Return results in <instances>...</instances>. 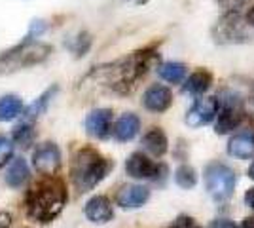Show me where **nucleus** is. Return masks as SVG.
Listing matches in <instances>:
<instances>
[{"mask_svg":"<svg viewBox=\"0 0 254 228\" xmlns=\"http://www.w3.org/2000/svg\"><path fill=\"white\" fill-rule=\"evenodd\" d=\"M245 202H247V206L254 209V188H249V190H247V194H245Z\"/></svg>","mask_w":254,"mask_h":228,"instance_id":"nucleus-32","label":"nucleus"},{"mask_svg":"<svg viewBox=\"0 0 254 228\" xmlns=\"http://www.w3.org/2000/svg\"><path fill=\"white\" fill-rule=\"evenodd\" d=\"M112 167H114V162L110 158H105L97 149L82 147L72 154V160H70L72 185L80 194L89 192L110 173Z\"/></svg>","mask_w":254,"mask_h":228,"instance_id":"nucleus-3","label":"nucleus"},{"mask_svg":"<svg viewBox=\"0 0 254 228\" xmlns=\"http://www.w3.org/2000/svg\"><path fill=\"white\" fill-rule=\"evenodd\" d=\"M212 86V75L209 71H195L188 76L186 84H184V91L191 93V95H201L209 87Z\"/></svg>","mask_w":254,"mask_h":228,"instance_id":"nucleus-19","label":"nucleus"},{"mask_svg":"<svg viewBox=\"0 0 254 228\" xmlns=\"http://www.w3.org/2000/svg\"><path fill=\"white\" fill-rule=\"evenodd\" d=\"M218 2H220L222 8H226L228 13H235V11L239 10L241 6H245L249 0H218Z\"/></svg>","mask_w":254,"mask_h":228,"instance_id":"nucleus-28","label":"nucleus"},{"mask_svg":"<svg viewBox=\"0 0 254 228\" xmlns=\"http://www.w3.org/2000/svg\"><path fill=\"white\" fill-rule=\"evenodd\" d=\"M235 183H237V175L226 163L212 162L205 167V186L214 200L218 202L228 200L235 190Z\"/></svg>","mask_w":254,"mask_h":228,"instance_id":"nucleus-5","label":"nucleus"},{"mask_svg":"<svg viewBox=\"0 0 254 228\" xmlns=\"http://www.w3.org/2000/svg\"><path fill=\"white\" fill-rule=\"evenodd\" d=\"M142 105L150 112H165L173 105V93L167 86L154 84L142 95Z\"/></svg>","mask_w":254,"mask_h":228,"instance_id":"nucleus-11","label":"nucleus"},{"mask_svg":"<svg viewBox=\"0 0 254 228\" xmlns=\"http://www.w3.org/2000/svg\"><path fill=\"white\" fill-rule=\"evenodd\" d=\"M140 131V118L133 112H126L116 120L114 128H112V135L114 139L120 143H127L135 139Z\"/></svg>","mask_w":254,"mask_h":228,"instance_id":"nucleus-13","label":"nucleus"},{"mask_svg":"<svg viewBox=\"0 0 254 228\" xmlns=\"http://www.w3.org/2000/svg\"><path fill=\"white\" fill-rule=\"evenodd\" d=\"M243 120V110L237 105L228 103L220 112H218V122H216V133H230L233 131Z\"/></svg>","mask_w":254,"mask_h":228,"instance_id":"nucleus-16","label":"nucleus"},{"mask_svg":"<svg viewBox=\"0 0 254 228\" xmlns=\"http://www.w3.org/2000/svg\"><path fill=\"white\" fill-rule=\"evenodd\" d=\"M249 177H251V179H254V162H253V165L249 167Z\"/></svg>","mask_w":254,"mask_h":228,"instance_id":"nucleus-36","label":"nucleus"},{"mask_svg":"<svg viewBox=\"0 0 254 228\" xmlns=\"http://www.w3.org/2000/svg\"><path fill=\"white\" fill-rule=\"evenodd\" d=\"M253 139H254V137H253Z\"/></svg>","mask_w":254,"mask_h":228,"instance_id":"nucleus-38","label":"nucleus"},{"mask_svg":"<svg viewBox=\"0 0 254 228\" xmlns=\"http://www.w3.org/2000/svg\"><path fill=\"white\" fill-rule=\"evenodd\" d=\"M46 29H48V25H46V21H42V19L32 21L31 29H29V33H27V36H29V38H38V36H40Z\"/></svg>","mask_w":254,"mask_h":228,"instance_id":"nucleus-29","label":"nucleus"},{"mask_svg":"<svg viewBox=\"0 0 254 228\" xmlns=\"http://www.w3.org/2000/svg\"><path fill=\"white\" fill-rule=\"evenodd\" d=\"M32 167L36 173L42 177H55L61 169L63 163V156H61V149L52 141L40 143L34 151H32Z\"/></svg>","mask_w":254,"mask_h":228,"instance_id":"nucleus-6","label":"nucleus"},{"mask_svg":"<svg viewBox=\"0 0 254 228\" xmlns=\"http://www.w3.org/2000/svg\"><path fill=\"white\" fill-rule=\"evenodd\" d=\"M150 198V190L142 185H126L118 190L116 204L124 209H137L144 206Z\"/></svg>","mask_w":254,"mask_h":228,"instance_id":"nucleus-12","label":"nucleus"},{"mask_svg":"<svg viewBox=\"0 0 254 228\" xmlns=\"http://www.w3.org/2000/svg\"><path fill=\"white\" fill-rule=\"evenodd\" d=\"M209 228H237V227L233 225L232 221H228V219H218V221L211 223V227Z\"/></svg>","mask_w":254,"mask_h":228,"instance_id":"nucleus-30","label":"nucleus"},{"mask_svg":"<svg viewBox=\"0 0 254 228\" xmlns=\"http://www.w3.org/2000/svg\"><path fill=\"white\" fill-rule=\"evenodd\" d=\"M161 169L163 167L159 163L152 162L142 152H133L126 162V173L131 179H137V181H144V179H154L156 181Z\"/></svg>","mask_w":254,"mask_h":228,"instance_id":"nucleus-7","label":"nucleus"},{"mask_svg":"<svg viewBox=\"0 0 254 228\" xmlns=\"http://www.w3.org/2000/svg\"><path fill=\"white\" fill-rule=\"evenodd\" d=\"M68 202V192L63 179L55 177H44L36 185H32L25 194V213L27 217L40 223L50 225L52 221L61 215L63 207Z\"/></svg>","mask_w":254,"mask_h":228,"instance_id":"nucleus-1","label":"nucleus"},{"mask_svg":"<svg viewBox=\"0 0 254 228\" xmlns=\"http://www.w3.org/2000/svg\"><path fill=\"white\" fill-rule=\"evenodd\" d=\"M228 152L233 158L239 160H251L254 156V139L249 133H237L228 143Z\"/></svg>","mask_w":254,"mask_h":228,"instance_id":"nucleus-17","label":"nucleus"},{"mask_svg":"<svg viewBox=\"0 0 254 228\" xmlns=\"http://www.w3.org/2000/svg\"><path fill=\"white\" fill-rule=\"evenodd\" d=\"M171 228H201V227L195 223V219L188 217V215H180V217L175 219V223L171 225Z\"/></svg>","mask_w":254,"mask_h":228,"instance_id":"nucleus-27","label":"nucleus"},{"mask_svg":"<svg viewBox=\"0 0 254 228\" xmlns=\"http://www.w3.org/2000/svg\"><path fill=\"white\" fill-rule=\"evenodd\" d=\"M52 52L53 48L50 44L25 36L19 44L0 54V76L13 75L23 69L40 65L52 55Z\"/></svg>","mask_w":254,"mask_h":228,"instance_id":"nucleus-4","label":"nucleus"},{"mask_svg":"<svg viewBox=\"0 0 254 228\" xmlns=\"http://www.w3.org/2000/svg\"><path fill=\"white\" fill-rule=\"evenodd\" d=\"M91 44H93V38H91V34L87 33V31H80V33L72 36L70 40H68V50L74 54V57H84L89 50H91Z\"/></svg>","mask_w":254,"mask_h":228,"instance_id":"nucleus-23","label":"nucleus"},{"mask_svg":"<svg viewBox=\"0 0 254 228\" xmlns=\"http://www.w3.org/2000/svg\"><path fill=\"white\" fill-rule=\"evenodd\" d=\"M11 141L13 145H19L23 149H29L34 139H36V130H34V126H32V122H21V124H17L13 131H11Z\"/></svg>","mask_w":254,"mask_h":228,"instance_id":"nucleus-21","label":"nucleus"},{"mask_svg":"<svg viewBox=\"0 0 254 228\" xmlns=\"http://www.w3.org/2000/svg\"><path fill=\"white\" fill-rule=\"evenodd\" d=\"M220 29H222V36L224 40H239V36H247L245 31L241 29V25H239V17H235V15H230L228 19H224L220 21Z\"/></svg>","mask_w":254,"mask_h":228,"instance_id":"nucleus-25","label":"nucleus"},{"mask_svg":"<svg viewBox=\"0 0 254 228\" xmlns=\"http://www.w3.org/2000/svg\"><path fill=\"white\" fill-rule=\"evenodd\" d=\"M175 181H177V185L180 188L188 190V188L195 186V183H197V173H195V169L191 165L182 163V165L177 167V171H175Z\"/></svg>","mask_w":254,"mask_h":228,"instance_id":"nucleus-24","label":"nucleus"},{"mask_svg":"<svg viewBox=\"0 0 254 228\" xmlns=\"http://www.w3.org/2000/svg\"><path fill=\"white\" fill-rule=\"evenodd\" d=\"M129 2H142V0H129Z\"/></svg>","mask_w":254,"mask_h":228,"instance_id":"nucleus-37","label":"nucleus"},{"mask_svg":"<svg viewBox=\"0 0 254 228\" xmlns=\"http://www.w3.org/2000/svg\"><path fill=\"white\" fill-rule=\"evenodd\" d=\"M112 110L93 109L85 116V131L93 139H106L112 133Z\"/></svg>","mask_w":254,"mask_h":228,"instance_id":"nucleus-10","label":"nucleus"},{"mask_svg":"<svg viewBox=\"0 0 254 228\" xmlns=\"http://www.w3.org/2000/svg\"><path fill=\"white\" fill-rule=\"evenodd\" d=\"M10 227H11V215L6 213V211H2L0 213V228H10Z\"/></svg>","mask_w":254,"mask_h":228,"instance_id":"nucleus-31","label":"nucleus"},{"mask_svg":"<svg viewBox=\"0 0 254 228\" xmlns=\"http://www.w3.org/2000/svg\"><path fill=\"white\" fill-rule=\"evenodd\" d=\"M158 59V54L152 50H142V52H135L129 57L118 59L114 63H106V65L95 67L89 78H95V82L106 84L114 91H122L126 93L131 87L135 86L140 76H144L150 71L152 63Z\"/></svg>","mask_w":254,"mask_h":228,"instance_id":"nucleus-2","label":"nucleus"},{"mask_svg":"<svg viewBox=\"0 0 254 228\" xmlns=\"http://www.w3.org/2000/svg\"><path fill=\"white\" fill-rule=\"evenodd\" d=\"M142 145L146 152H150L152 156H163L167 149H169V141H167V135L161 128H152L150 131H146V135L142 137Z\"/></svg>","mask_w":254,"mask_h":228,"instance_id":"nucleus-18","label":"nucleus"},{"mask_svg":"<svg viewBox=\"0 0 254 228\" xmlns=\"http://www.w3.org/2000/svg\"><path fill=\"white\" fill-rule=\"evenodd\" d=\"M239 228H254V217H247Z\"/></svg>","mask_w":254,"mask_h":228,"instance_id":"nucleus-33","label":"nucleus"},{"mask_svg":"<svg viewBox=\"0 0 254 228\" xmlns=\"http://www.w3.org/2000/svg\"><path fill=\"white\" fill-rule=\"evenodd\" d=\"M158 75L169 84H180L186 76V65L177 61H167L158 67Z\"/></svg>","mask_w":254,"mask_h":228,"instance_id":"nucleus-22","label":"nucleus"},{"mask_svg":"<svg viewBox=\"0 0 254 228\" xmlns=\"http://www.w3.org/2000/svg\"><path fill=\"white\" fill-rule=\"evenodd\" d=\"M57 91H59V86H52V87H48L46 91H42L27 109L23 110V114H21L23 122H34V120L40 118L44 112L48 110V107L52 105V101Z\"/></svg>","mask_w":254,"mask_h":228,"instance_id":"nucleus-15","label":"nucleus"},{"mask_svg":"<svg viewBox=\"0 0 254 228\" xmlns=\"http://www.w3.org/2000/svg\"><path fill=\"white\" fill-rule=\"evenodd\" d=\"M218 116V101L216 97H201L193 103V107L186 114V124L191 128H201L211 124Z\"/></svg>","mask_w":254,"mask_h":228,"instance_id":"nucleus-8","label":"nucleus"},{"mask_svg":"<svg viewBox=\"0 0 254 228\" xmlns=\"http://www.w3.org/2000/svg\"><path fill=\"white\" fill-rule=\"evenodd\" d=\"M29 177H31L29 165H27V162L23 160L21 156H17V158H13L10 162V165H8L6 175H4V181H6V185L10 186V188L19 190V188H23V186L27 185Z\"/></svg>","mask_w":254,"mask_h":228,"instance_id":"nucleus-14","label":"nucleus"},{"mask_svg":"<svg viewBox=\"0 0 254 228\" xmlns=\"http://www.w3.org/2000/svg\"><path fill=\"white\" fill-rule=\"evenodd\" d=\"M25 107H23L21 97L8 93L4 97H0V122H11L17 116H21Z\"/></svg>","mask_w":254,"mask_h":228,"instance_id":"nucleus-20","label":"nucleus"},{"mask_svg":"<svg viewBox=\"0 0 254 228\" xmlns=\"http://www.w3.org/2000/svg\"><path fill=\"white\" fill-rule=\"evenodd\" d=\"M84 215L93 225H106L114 219V207L108 196L97 194L85 202Z\"/></svg>","mask_w":254,"mask_h":228,"instance_id":"nucleus-9","label":"nucleus"},{"mask_svg":"<svg viewBox=\"0 0 254 228\" xmlns=\"http://www.w3.org/2000/svg\"><path fill=\"white\" fill-rule=\"evenodd\" d=\"M247 112L251 114V118L254 120V97L249 99V103H247Z\"/></svg>","mask_w":254,"mask_h":228,"instance_id":"nucleus-34","label":"nucleus"},{"mask_svg":"<svg viewBox=\"0 0 254 228\" xmlns=\"http://www.w3.org/2000/svg\"><path fill=\"white\" fill-rule=\"evenodd\" d=\"M247 21H249V25H253L254 27V6L249 10V13H247Z\"/></svg>","mask_w":254,"mask_h":228,"instance_id":"nucleus-35","label":"nucleus"},{"mask_svg":"<svg viewBox=\"0 0 254 228\" xmlns=\"http://www.w3.org/2000/svg\"><path fill=\"white\" fill-rule=\"evenodd\" d=\"M13 141L10 137L0 135V167H4L6 163H10L13 160Z\"/></svg>","mask_w":254,"mask_h":228,"instance_id":"nucleus-26","label":"nucleus"}]
</instances>
